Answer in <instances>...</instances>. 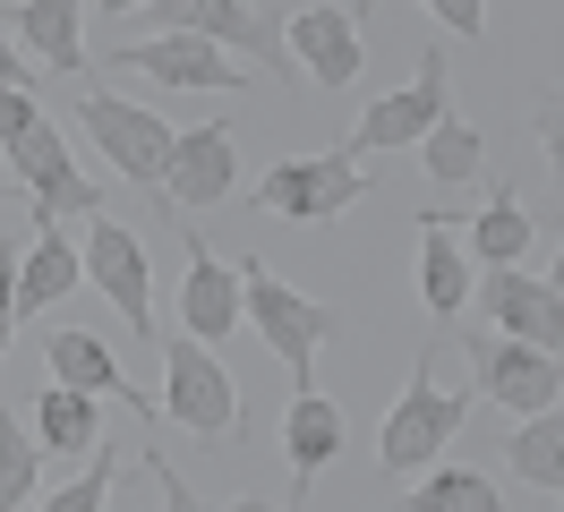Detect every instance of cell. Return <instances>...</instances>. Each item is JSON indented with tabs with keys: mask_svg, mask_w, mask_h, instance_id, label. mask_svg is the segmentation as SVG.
<instances>
[{
	"mask_svg": "<svg viewBox=\"0 0 564 512\" xmlns=\"http://www.w3.org/2000/svg\"><path fill=\"white\" fill-rule=\"evenodd\" d=\"M240 307H248V325L265 334V350H274L282 368L308 384V368H317V341L334 334V316H325L317 299H300L282 273H265V257H240Z\"/></svg>",
	"mask_w": 564,
	"mask_h": 512,
	"instance_id": "cell-1",
	"label": "cell"
},
{
	"mask_svg": "<svg viewBox=\"0 0 564 512\" xmlns=\"http://www.w3.org/2000/svg\"><path fill=\"white\" fill-rule=\"evenodd\" d=\"M163 418L197 427L206 444H231V436H240V384L223 375V359H214L197 334L163 341Z\"/></svg>",
	"mask_w": 564,
	"mask_h": 512,
	"instance_id": "cell-2",
	"label": "cell"
},
{
	"mask_svg": "<svg viewBox=\"0 0 564 512\" xmlns=\"http://www.w3.org/2000/svg\"><path fill=\"white\" fill-rule=\"evenodd\" d=\"M462 410H470V402L436 384V350H420V368H411V384H402V402L386 410V444H377V453H386V470L393 478L427 470V461L445 453V436L462 427Z\"/></svg>",
	"mask_w": 564,
	"mask_h": 512,
	"instance_id": "cell-3",
	"label": "cell"
},
{
	"mask_svg": "<svg viewBox=\"0 0 564 512\" xmlns=\"http://www.w3.org/2000/svg\"><path fill=\"white\" fill-rule=\"evenodd\" d=\"M368 197V171H359V154H308V163H274L265 171V188H257V205L265 214H282V222H334L343 205Z\"/></svg>",
	"mask_w": 564,
	"mask_h": 512,
	"instance_id": "cell-4",
	"label": "cell"
},
{
	"mask_svg": "<svg viewBox=\"0 0 564 512\" xmlns=\"http://www.w3.org/2000/svg\"><path fill=\"white\" fill-rule=\"evenodd\" d=\"M470 375H479V393L505 410H547L564 393V350H547V341H522V334H505V341H470Z\"/></svg>",
	"mask_w": 564,
	"mask_h": 512,
	"instance_id": "cell-5",
	"label": "cell"
},
{
	"mask_svg": "<svg viewBox=\"0 0 564 512\" xmlns=\"http://www.w3.org/2000/svg\"><path fill=\"white\" fill-rule=\"evenodd\" d=\"M163 34H206L223 52H248L257 68H282V26L257 0H145Z\"/></svg>",
	"mask_w": 564,
	"mask_h": 512,
	"instance_id": "cell-6",
	"label": "cell"
},
{
	"mask_svg": "<svg viewBox=\"0 0 564 512\" xmlns=\"http://www.w3.org/2000/svg\"><path fill=\"white\" fill-rule=\"evenodd\" d=\"M77 129L95 137V145L111 154V171L138 179V188H145V179H163L172 137H180V129H163L154 111H138V102H120V95H86V102H77Z\"/></svg>",
	"mask_w": 564,
	"mask_h": 512,
	"instance_id": "cell-7",
	"label": "cell"
},
{
	"mask_svg": "<svg viewBox=\"0 0 564 512\" xmlns=\"http://www.w3.org/2000/svg\"><path fill=\"white\" fill-rule=\"evenodd\" d=\"M9 171L35 188V222H43V214H95V205H104V188L77 171L69 137L52 129V120H35L26 137H9Z\"/></svg>",
	"mask_w": 564,
	"mask_h": 512,
	"instance_id": "cell-8",
	"label": "cell"
},
{
	"mask_svg": "<svg viewBox=\"0 0 564 512\" xmlns=\"http://www.w3.org/2000/svg\"><path fill=\"white\" fill-rule=\"evenodd\" d=\"M436 120H445V52H420V77H411L402 95L368 102V120L351 129V145H343V154H386V145H420Z\"/></svg>",
	"mask_w": 564,
	"mask_h": 512,
	"instance_id": "cell-9",
	"label": "cell"
},
{
	"mask_svg": "<svg viewBox=\"0 0 564 512\" xmlns=\"http://www.w3.org/2000/svg\"><path fill=\"white\" fill-rule=\"evenodd\" d=\"M240 179V129H180L172 137V163H163V197L188 214V205H223Z\"/></svg>",
	"mask_w": 564,
	"mask_h": 512,
	"instance_id": "cell-10",
	"label": "cell"
},
{
	"mask_svg": "<svg viewBox=\"0 0 564 512\" xmlns=\"http://www.w3.org/2000/svg\"><path fill=\"white\" fill-rule=\"evenodd\" d=\"M86 282L129 316V334H138V341H154V282H145V248L120 231V222H104V214H95V231H86Z\"/></svg>",
	"mask_w": 564,
	"mask_h": 512,
	"instance_id": "cell-11",
	"label": "cell"
},
{
	"mask_svg": "<svg viewBox=\"0 0 564 512\" xmlns=\"http://www.w3.org/2000/svg\"><path fill=\"white\" fill-rule=\"evenodd\" d=\"M111 68H145L154 86H248V68L223 61V43H206V34H145V43H120L111 52Z\"/></svg>",
	"mask_w": 564,
	"mask_h": 512,
	"instance_id": "cell-12",
	"label": "cell"
},
{
	"mask_svg": "<svg viewBox=\"0 0 564 512\" xmlns=\"http://www.w3.org/2000/svg\"><path fill=\"white\" fill-rule=\"evenodd\" d=\"M343 453V410L317 384H300L282 410V461H291V504H308V478H325V461Z\"/></svg>",
	"mask_w": 564,
	"mask_h": 512,
	"instance_id": "cell-13",
	"label": "cell"
},
{
	"mask_svg": "<svg viewBox=\"0 0 564 512\" xmlns=\"http://www.w3.org/2000/svg\"><path fill=\"white\" fill-rule=\"evenodd\" d=\"M180 325L197 341H223L240 325V265H223L206 239L188 231V282H180Z\"/></svg>",
	"mask_w": 564,
	"mask_h": 512,
	"instance_id": "cell-14",
	"label": "cell"
},
{
	"mask_svg": "<svg viewBox=\"0 0 564 512\" xmlns=\"http://www.w3.org/2000/svg\"><path fill=\"white\" fill-rule=\"evenodd\" d=\"M488 316L505 334L564 350V291L556 282H530V273H513V265H488Z\"/></svg>",
	"mask_w": 564,
	"mask_h": 512,
	"instance_id": "cell-15",
	"label": "cell"
},
{
	"mask_svg": "<svg viewBox=\"0 0 564 512\" xmlns=\"http://www.w3.org/2000/svg\"><path fill=\"white\" fill-rule=\"evenodd\" d=\"M291 52L308 61V77H317V86H351L359 68H368L351 9H300V18H291Z\"/></svg>",
	"mask_w": 564,
	"mask_h": 512,
	"instance_id": "cell-16",
	"label": "cell"
},
{
	"mask_svg": "<svg viewBox=\"0 0 564 512\" xmlns=\"http://www.w3.org/2000/svg\"><path fill=\"white\" fill-rule=\"evenodd\" d=\"M43 359H52V375H61V384H86V393H111V402H129L138 418H154V410H145V393H138V384H129L120 368H111V350H104L95 334H86V325H69V334H52V341H43Z\"/></svg>",
	"mask_w": 564,
	"mask_h": 512,
	"instance_id": "cell-17",
	"label": "cell"
},
{
	"mask_svg": "<svg viewBox=\"0 0 564 512\" xmlns=\"http://www.w3.org/2000/svg\"><path fill=\"white\" fill-rule=\"evenodd\" d=\"M77 282H86V257H77L69 239L52 231V214H43V239L26 248V265H18V316H35V307L69 299Z\"/></svg>",
	"mask_w": 564,
	"mask_h": 512,
	"instance_id": "cell-18",
	"label": "cell"
},
{
	"mask_svg": "<svg viewBox=\"0 0 564 512\" xmlns=\"http://www.w3.org/2000/svg\"><path fill=\"white\" fill-rule=\"evenodd\" d=\"M18 34L35 43L61 77H86V34H77V0H26L18 9Z\"/></svg>",
	"mask_w": 564,
	"mask_h": 512,
	"instance_id": "cell-19",
	"label": "cell"
},
{
	"mask_svg": "<svg viewBox=\"0 0 564 512\" xmlns=\"http://www.w3.org/2000/svg\"><path fill=\"white\" fill-rule=\"evenodd\" d=\"M95 436H104V410H95V393L52 375V393L35 402V444H52V453H77V444H95Z\"/></svg>",
	"mask_w": 564,
	"mask_h": 512,
	"instance_id": "cell-20",
	"label": "cell"
},
{
	"mask_svg": "<svg viewBox=\"0 0 564 512\" xmlns=\"http://www.w3.org/2000/svg\"><path fill=\"white\" fill-rule=\"evenodd\" d=\"M420 299L436 307V316H454V307L470 299V265H462V248L445 239L436 214H420Z\"/></svg>",
	"mask_w": 564,
	"mask_h": 512,
	"instance_id": "cell-21",
	"label": "cell"
},
{
	"mask_svg": "<svg viewBox=\"0 0 564 512\" xmlns=\"http://www.w3.org/2000/svg\"><path fill=\"white\" fill-rule=\"evenodd\" d=\"M513 478H530L539 495H556L564 487V410H530L522 418V436H513Z\"/></svg>",
	"mask_w": 564,
	"mask_h": 512,
	"instance_id": "cell-22",
	"label": "cell"
},
{
	"mask_svg": "<svg viewBox=\"0 0 564 512\" xmlns=\"http://www.w3.org/2000/svg\"><path fill=\"white\" fill-rule=\"evenodd\" d=\"M470 248L488 257V265H522V248H530V214L513 188H496L479 214H470Z\"/></svg>",
	"mask_w": 564,
	"mask_h": 512,
	"instance_id": "cell-23",
	"label": "cell"
},
{
	"mask_svg": "<svg viewBox=\"0 0 564 512\" xmlns=\"http://www.w3.org/2000/svg\"><path fill=\"white\" fill-rule=\"evenodd\" d=\"M420 145H427V171H436L445 188H462V179H479V163H488V137H479V129H462L454 111H445V120H436V129H427Z\"/></svg>",
	"mask_w": 564,
	"mask_h": 512,
	"instance_id": "cell-24",
	"label": "cell"
},
{
	"mask_svg": "<svg viewBox=\"0 0 564 512\" xmlns=\"http://www.w3.org/2000/svg\"><path fill=\"white\" fill-rule=\"evenodd\" d=\"M411 504H427V512H496L505 495H496L488 470H436V478H420Z\"/></svg>",
	"mask_w": 564,
	"mask_h": 512,
	"instance_id": "cell-25",
	"label": "cell"
},
{
	"mask_svg": "<svg viewBox=\"0 0 564 512\" xmlns=\"http://www.w3.org/2000/svg\"><path fill=\"white\" fill-rule=\"evenodd\" d=\"M26 495H35V436H18L9 410H0V512L26 504Z\"/></svg>",
	"mask_w": 564,
	"mask_h": 512,
	"instance_id": "cell-26",
	"label": "cell"
},
{
	"mask_svg": "<svg viewBox=\"0 0 564 512\" xmlns=\"http://www.w3.org/2000/svg\"><path fill=\"white\" fill-rule=\"evenodd\" d=\"M111 478H120V453L104 444V453H95V470L77 478V487H61V495H52V512H95V504L111 495Z\"/></svg>",
	"mask_w": 564,
	"mask_h": 512,
	"instance_id": "cell-27",
	"label": "cell"
},
{
	"mask_svg": "<svg viewBox=\"0 0 564 512\" xmlns=\"http://www.w3.org/2000/svg\"><path fill=\"white\" fill-rule=\"evenodd\" d=\"M35 120H43V111H35V95H26V86H0V145H9V137H26Z\"/></svg>",
	"mask_w": 564,
	"mask_h": 512,
	"instance_id": "cell-28",
	"label": "cell"
},
{
	"mask_svg": "<svg viewBox=\"0 0 564 512\" xmlns=\"http://www.w3.org/2000/svg\"><path fill=\"white\" fill-rule=\"evenodd\" d=\"M539 145H547V171L564 179V95L539 102Z\"/></svg>",
	"mask_w": 564,
	"mask_h": 512,
	"instance_id": "cell-29",
	"label": "cell"
},
{
	"mask_svg": "<svg viewBox=\"0 0 564 512\" xmlns=\"http://www.w3.org/2000/svg\"><path fill=\"white\" fill-rule=\"evenodd\" d=\"M420 9H436L454 34H488V0H420Z\"/></svg>",
	"mask_w": 564,
	"mask_h": 512,
	"instance_id": "cell-30",
	"label": "cell"
},
{
	"mask_svg": "<svg viewBox=\"0 0 564 512\" xmlns=\"http://www.w3.org/2000/svg\"><path fill=\"white\" fill-rule=\"evenodd\" d=\"M9 325H18V273H9V248H0V341H9Z\"/></svg>",
	"mask_w": 564,
	"mask_h": 512,
	"instance_id": "cell-31",
	"label": "cell"
},
{
	"mask_svg": "<svg viewBox=\"0 0 564 512\" xmlns=\"http://www.w3.org/2000/svg\"><path fill=\"white\" fill-rule=\"evenodd\" d=\"M26 68H18V52H9V34H0V86H18Z\"/></svg>",
	"mask_w": 564,
	"mask_h": 512,
	"instance_id": "cell-32",
	"label": "cell"
},
{
	"mask_svg": "<svg viewBox=\"0 0 564 512\" xmlns=\"http://www.w3.org/2000/svg\"><path fill=\"white\" fill-rule=\"evenodd\" d=\"M129 9H145V0H104V18H129Z\"/></svg>",
	"mask_w": 564,
	"mask_h": 512,
	"instance_id": "cell-33",
	"label": "cell"
},
{
	"mask_svg": "<svg viewBox=\"0 0 564 512\" xmlns=\"http://www.w3.org/2000/svg\"><path fill=\"white\" fill-rule=\"evenodd\" d=\"M368 9H377V0H351V18H368Z\"/></svg>",
	"mask_w": 564,
	"mask_h": 512,
	"instance_id": "cell-34",
	"label": "cell"
},
{
	"mask_svg": "<svg viewBox=\"0 0 564 512\" xmlns=\"http://www.w3.org/2000/svg\"><path fill=\"white\" fill-rule=\"evenodd\" d=\"M547 282H556V291H564V257H556V273H547Z\"/></svg>",
	"mask_w": 564,
	"mask_h": 512,
	"instance_id": "cell-35",
	"label": "cell"
}]
</instances>
